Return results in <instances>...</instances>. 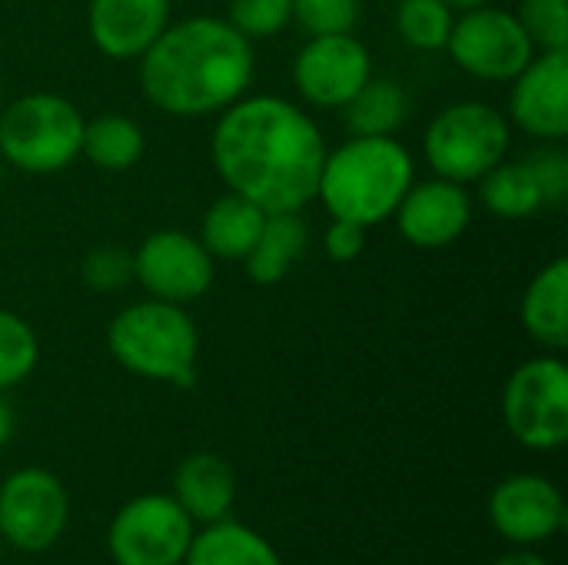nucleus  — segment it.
Here are the masks:
<instances>
[{"instance_id": "nucleus-1", "label": "nucleus", "mask_w": 568, "mask_h": 565, "mask_svg": "<svg viewBox=\"0 0 568 565\" xmlns=\"http://www.w3.org/2000/svg\"><path fill=\"white\" fill-rule=\"evenodd\" d=\"M323 160L320 127L280 97L236 100L213 130L216 173L263 213H300L316 200Z\"/></svg>"}, {"instance_id": "nucleus-2", "label": "nucleus", "mask_w": 568, "mask_h": 565, "mask_svg": "<svg viewBox=\"0 0 568 565\" xmlns=\"http://www.w3.org/2000/svg\"><path fill=\"white\" fill-rule=\"evenodd\" d=\"M253 80V47L216 17H190L166 27L140 53V87L170 117H206L226 110Z\"/></svg>"}, {"instance_id": "nucleus-3", "label": "nucleus", "mask_w": 568, "mask_h": 565, "mask_svg": "<svg viewBox=\"0 0 568 565\" xmlns=\"http://www.w3.org/2000/svg\"><path fill=\"white\" fill-rule=\"evenodd\" d=\"M413 186V157L393 137H353L323 160L316 196L336 220L373 226Z\"/></svg>"}, {"instance_id": "nucleus-4", "label": "nucleus", "mask_w": 568, "mask_h": 565, "mask_svg": "<svg viewBox=\"0 0 568 565\" xmlns=\"http://www.w3.org/2000/svg\"><path fill=\"white\" fill-rule=\"evenodd\" d=\"M106 346L136 376L183 390L196 380V326L176 303L143 300L120 310L110 320Z\"/></svg>"}, {"instance_id": "nucleus-5", "label": "nucleus", "mask_w": 568, "mask_h": 565, "mask_svg": "<svg viewBox=\"0 0 568 565\" xmlns=\"http://www.w3.org/2000/svg\"><path fill=\"white\" fill-rule=\"evenodd\" d=\"M83 117L57 93H27L0 113V157L23 173H57L80 157Z\"/></svg>"}, {"instance_id": "nucleus-6", "label": "nucleus", "mask_w": 568, "mask_h": 565, "mask_svg": "<svg viewBox=\"0 0 568 565\" xmlns=\"http://www.w3.org/2000/svg\"><path fill=\"white\" fill-rule=\"evenodd\" d=\"M509 150V120L489 103L466 100L446 107L423 137L429 167L453 183H473L503 163Z\"/></svg>"}, {"instance_id": "nucleus-7", "label": "nucleus", "mask_w": 568, "mask_h": 565, "mask_svg": "<svg viewBox=\"0 0 568 565\" xmlns=\"http://www.w3.org/2000/svg\"><path fill=\"white\" fill-rule=\"evenodd\" d=\"M506 430L529 450H559L568 440V366L556 356L523 363L503 393Z\"/></svg>"}, {"instance_id": "nucleus-8", "label": "nucleus", "mask_w": 568, "mask_h": 565, "mask_svg": "<svg viewBox=\"0 0 568 565\" xmlns=\"http://www.w3.org/2000/svg\"><path fill=\"white\" fill-rule=\"evenodd\" d=\"M193 539V519L176 500L150 493L130 500L106 533V549L116 565H180Z\"/></svg>"}, {"instance_id": "nucleus-9", "label": "nucleus", "mask_w": 568, "mask_h": 565, "mask_svg": "<svg viewBox=\"0 0 568 565\" xmlns=\"http://www.w3.org/2000/svg\"><path fill=\"white\" fill-rule=\"evenodd\" d=\"M446 47L466 73L483 80H513L536 53L519 17L493 7L463 10L453 20Z\"/></svg>"}, {"instance_id": "nucleus-10", "label": "nucleus", "mask_w": 568, "mask_h": 565, "mask_svg": "<svg viewBox=\"0 0 568 565\" xmlns=\"http://www.w3.org/2000/svg\"><path fill=\"white\" fill-rule=\"evenodd\" d=\"M63 483L47 470H20L0 486V536L20 553L50 549L67 526Z\"/></svg>"}, {"instance_id": "nucleus-11", "label": "nucleus", "mask_w": 568, "mask_h": 565, "mask_svg": "<svg viewBox=\"0 0 568 565\" xmlns=\"http://www.w3.org/2000/svg\"><path fill=\"white\" fill-rule=\"evenodd\" d=\"M133 276L153 300L193 303L213 283V260L200 240L180 230H160L140 243L133 253Z\"/></svg>"}, {"instance_id": "nucleus-12", "label": "nucleus", "mask_w": 568, "mask_h": 565, "mask_svg": "<svg viewBox=\"0 0 568 565\" xmlns=\"http://www.w3.org/2000/svg\"><path fill=\"white\" fill-rule=\"evenodd\" d=\"M369 77V50L353 33L310 37L293 63V83L313 107H346Z\"/></svg>"}, {"instance_id": "nucleus-13", "label": "nucleus", "mask_w": 568, "mask_h": 565, "mask_svg": "<svg viewBox=\"0 0 568 565\" xmlns=\"http://www.w3.org/2000/svg\"><path fill=\"white\" fill-rule=\"evenodd\" d=\"M509 113L519 130L539 140L568 133V50H542L513 77Z\"/></svg>"}, {"instance_id": "nucleus-14", "label": "nucleus", "mask_w": 568, "mask_h": 565, "mask_svg": "<svg viewBox=\"0 0 568 565\" xmlns=\"http://www.w3.org/2000/svg\"><path fill=\"white\" fill-rule=\"evenodd\" d=\"M489 519L509 543H542L566 526V500L542 476H509L489 496Z\"/></svg>"}, {"instance_id": "nucleus-15", "label": "nucleus", "mask_w": 568, "mask_h": 565, "mask_svg": "<svg viewBox=\"0 0 568 565\" xmlns=\"http://www.w3.org/2000/svg\"><path fill=\"white\" fill-rule=\"evenodd\" d=\"M393 216L406 243L419 250H439L463 236V230L473 220V203L463 183L439 176V180L409 186Z\"/></svg>"}, {"instance_id": "nucleus-16", "label": "nucleus", "mask_w": 568, "mask_h": 565, "mask_svg": "<svg viewBox=\"0 0 568 565\" xmlns=\"http://www.w3.org/2000/svg\"><path fill=\"white\" fill-rule=\"evenodd\" d=\"M87 20L100 53L130 60L170 27V0H90Z\"/></svg>"}, {"instance_id": "nucleus-17", "label": "nucleus", "mask_w": 568, "mask_h": 565, "mask_svg": "<svg viewBox=\"0 0 568 565\" xmlns=\"http://www.w3.org/2000/svg\"><path fill=\"white\" fill-rule=\"evenodd\" d=\"M173 500L176 506L193 519V523H220L226 519L233 496H236V480L226 460L213 453H193L180 463L176 480H173Z\"/></svg>"}, {"instance_id": "nucleus-18", "label": "nucleus", "mask_w": 568, "mask_h": 565, "mask_svg": "<svg viewBox=\"0 0 568 565\" xmlns=\"http://www.w3.org/2000/svg\"><path fill=\"white\" fill-rule=\"evenodd\" d=\"M523 323L529 336L549 350L568 346V260H552L523 296Z\"/></svg>"}, {"instance_id": "nucleus-19", "label": "nucleus", "mask_w": 568, "mask_h": 565, "mask_svg": "<svg viewBox=\"0 0 568 565\" xmlns=\"http://www.w3.org/2000/svg\"><path fill=\"white\" fill-rule=\"evenodd\" d=\"M263 220H266V213L256 203H250L246 196L230 190L206 210L200 243L206 246L210 256L243 260L253 250V243L263 230Z\"/></svg>"}, {"instance_id": "nucleus-20", "label": "nucleus", "mask_w": 568, "mask_h": 565, "mask_svg": "<svg viewBox=\"0 0 568 565\" xmlns=\"http://www.w3.org/2000/svg\"><path fill=\"white\" fill-rule=\"evenodd\" d=\"M303 250H306V223L296 213H266L253 250L243 256L246 273L260 286L280 283Z\"/></svg>"}, {"instance_id": "nucleus-21", "label": "nucleus", "mask_w": 568, "mask_h": 565, "mask_svg": "<svg viewBox=\"0 0 568 565\" xmlns=\"http://www.w3.org/2000/svg\"><path fill=\"white\" fill-rule=\"evenodd\" d=\"M183 565H283L276 549L253 529L220 519L190 539Z\"/></svg>"}, {"instance_id": "nucleus-22", "label": "nucleus", "mask_w": 568, "mask_h": 565, "mask_svg": "<svg viewBox=\"0 0 568 565\" xmlns=\"http://www.w3.org/2000/svg\"><path fill=\"white\" fill-rule=\"evenodd\" d=\"M409 100L396 80H366L343 107L353 137H393L406 120Z\"/></svg>"}, {"instance_id": "nucleus-23", "label": "nucleus", "mask_w": 568, "mask_h": 565, "mask_svg": "<svg viewBox=\"0 0 568 565\" xmlns=\"http://www.w3.org/2000/svg\"><path fill=\"white\" fill-rule=\"evenodd\" d=\"M80 153L90 157L100 170L123 173L143 157V130L120 113H103L90 123H83V143Z\"/></svg>"}, {"instance_id": "nucleus-24", "label": "nucleus", "mask_w": 568, "mask_h": 565, "mask_svg": "<svg viewBox=\"0 0 568 565\" xmlns=\"http://www.w3.org/2000/svg\"><path fill=\"white\" fill-rule=\"evenodd\" d=\"M479 196L499 220H529L542 210L539 186L526 163H496L479 176Z\"/></svg>"}, {"instance_id": "nucleus-25", "label": "nucleus", "mask_w": 568, "mask_h": 565, "mask_svg": "<svg viewBox=\"0 0 568 565\" xmlns=\"http://www.w3.org/2000/svg\"><path fill=\"white\" fill-rule=\"evenodd\" d=\"M396 30L416 50H439L453 30V7L446 0H403L396 10Z\"/></svg>"}, {"instance_id": "nucleus-26", "label": "nucleus", "mask_w": 568, "mask_h": 565, "mask_svg": "<svg viewBox=\"0 0 568 565\" xmlns=\"http://www.w3.org/2000/svg\"><path fill=\"white\" fill-rule=\"evenodd\" d=\"M37 366V333L13 313L0 310V390L17 386Z\"/></svg>"}, {"instance_id": "nucleus-27", "label": "nucleus", "mask_w": 568, "mask_h": 565, "mask_svg": "<svg viewBox=\"0 0 568 565\" xmlns=\"http://www.w3.org/2000/svg\"><path fill=\"white\" fill-rule=\"evenodd\" d=\"M519 23L532 47L568 50V0H523Z\"/></svg>"}, {"instance_id": "nucleus-28", "label": "nucleus", "mask_w": 568, "mask_h": 565, "mask_svg": "<svg viewBox=\"0 0 568 565\" xmlns=\"http://www.w3.org/2000/svg\"><path fill=\"white\" fill-rule=\"evenodd\" d=\"M293 20V0H230V23L246 37H273Z\"/></svg>"}, {"instance_id": "nucleus-29", "label": "nucleus", "mask_w": 568, "mask_h": 565, "mask_svg": "<svg viewBox=\"0 0 568 565\" xmlns=\"http://www.w3.org/2000/svg\"><path fill=\"white\" fill-rule=\"evenodd\" d=\"M293 17L310 37L349 33L359 17V0H293Z\"/></svg>"}, {"instance_id": "nucleus-30", "label": "nucleus", "mask_w": 568, "mask_h": 565, "mask_svg": "<svg viewBox=\"0 0 568 565\" xmlns=\"http://www.w3.org/2000/svg\"><path fill=\"white\" fill-rule=\"evenodd\" d=\"M80 276L93 293L123 290L133 280V256L120 246H97L93 253H87Z\"/></svg>"}, {"instance_id": "nucleus-31", "label": "nucleus", "mask_w": 568, "mask_h": 565, "mask_svg": "<svg viewBox=\"0 0 568 565\" xmlns=\"http://www.w3.org/2000/svg\"><path fill=\"white\" fill-rule=\"evenodd\" d=\"M539 186L542 206H559L568 196V153L559 147H542L523 160Z\"/></svg>"}, {"instance_id": "nucleus-32", "label": "nucleus", "mask_w": 568, "mask_h": 565, "mask_svg": "<svg viewBox=\"0 0 568 565\" xmlns=\"http://www.w3.org/2000/svg\"><path fill=\"white\" fill-rule=\"evenodd\" d=\"M326 256L336 260V263H349L363 253L366 246V226L353 223V220H333V226L326 230Z\"/></svg>"}, {"instance_id": "nucleus-33", "label": "nucleus", "mask_w": 568, "mask_h": 565, "mask_svg": "<svg viewBox=\"0 0 568 565\" xmlns=\"http://www.w3.org/2000/svg\"><path fill=\"white\" fill-rule=\"evenodd\" d=\"M496 565H549L542 556H536V553H509V556H503Z\"/></svg>"}, {"instance_id": "nucleus-34", "label": "nucleus", "mask_w": 568, "mask_h": 565, "mask_svg": "<svg viewBox=\"0 0 568 565\" xmlns=\"http://www.w3.org/2000/svg\"><path fill=\"white\" fill-rule=\"evenodd\" d=\"M10 433H13V413H10V406L3 403V396H0V446L7 443Z\"/></svg>"}, {"instance_id": "nucleus-35", "label": "nucleus", "mask_w": 568, "mask_h": 565, "mask_svg": "<svg viewBox=\"0 0 568 565\" xmlns=\"http://www.w3.org/2000/svg\"><path fill=\"white\" fill-rule=\"evenodd\" d=\"M449 7H459V10H476V7H486L489 0H446Z\"/></svg>"}, {"instance_id": "nucleus-36", "label": "nucleus", "mask_w": 568, "mask_h": 565, "mask_svg": "<svg viewBox=\"0 0 568 565\" xmlns=\"http://www.w3.org/2000/svg\"><path fill=\"white\" fill-rule=\"evenodd\" d=\"M0 183H3V157H0Z\"/></svg>"}]
</instances>
